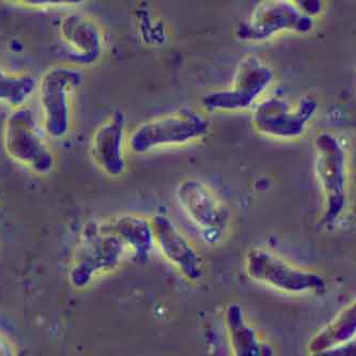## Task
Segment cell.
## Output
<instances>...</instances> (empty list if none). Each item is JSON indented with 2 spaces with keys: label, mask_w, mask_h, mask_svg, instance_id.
Returning a JSON list of instances; mask_svg holds the SVG:
<instances>
[{
  "label": "cell",
  "mask_w": 356,
  "mask_h": 356,
  "mask_svg": "<svg viewBox=\"0 0 356 356\" xmlns=\"http://www.w3.org/2000/svg\"><path fill=\"white\" fill-rule=\"evenodd\" d=\"M248 277L263 284L291 294L323 293L325 280L316 272L291 266L269 250L254 248L246 257Z\"/></svg>",
  "instance_id": "5b68a950"
},
{
  "label": "cell",
  "mask_w": 356,
  "mask_h": 356,
  "mask_svg": "<svg viewBox=\"0 0 356 356\" xmlns=\"http://www.w3.org/2000/svg\"><path fill=\"white\" fill-rule=\"evenodd\" d=\"M209 122L202 113L193 108L147 121L131 135L130 148L135 154H146L158 148L185 145L203 138Z\"/></svg>",
  "instance_id": "6da1fadb"
},
{
  "label": "cell",
  "mask_w": 356,
  "mask_h": 356,
  "mask_svg": "<svg viewBox=\"0 0 356 356\" xmlns=\"http://www.w3.org/2000/svg\"><path fill=\"white\" fill-rule=\"evenodd\" d=\"M104 229L118 236L125 248H132L140 260L148 259L156 245L152 222L144 217L124 215L104 226Z\"/></svg>",
  "instance_id": "5bb4252c"
},
{
  "label": "cell",
  "mask_w": 356,
  "mask_h": 356,
  "mask_svg": "<svg viewBox=\"0 0 356 356\" xmlns=\"http://www.w3.org/2000/svg\"><path fill=\"white\" fill-rule=\"evenodd\" d=\"M313 17L305 15L296 3L285 0L263 1L238 24L236 37L244 41H266L282 31L308 34Z\"/></svg>",
  "instance_id": "8992f818"
},
{
  "label": "cell",
  "mask_w": 356,
  "mask_h": 356,
  "mask_svg": "<svg viewBox=\"0 0 356 356\" xmlns=\"http://www.w3.org/2000/svg\"><path fill=\"white\" fill-rule=\"evenodd\" d=\"M316 172L325 197L322 224L332 226L343 213L347 202V156L343 145L332 133L316 136Z\"/></svg>",
  "instance_id": "3957f363"
},
{
  "label": "cell",
  "mask_w": 356,
  "mask_h": 356,
  "mask_svg": "<svg viewBox=\"0 0 356 356\" xmlns=\"http://www.w3.org/2000/svg\"><path fill=\"white\" fill-rule=\"evenodd\" d=\"M355 332L356 303L353 302L311 339L309 351L313 355H323L332 348L351 341Z\"/></svg>",
  "instance_id": "2e32d148"
},
{
  "label": "cell",
  "mask_w": 356,
  "mask_h": 356,
  "mask_svg": "<svg viewBox=\"0 0 356 356\" xmlns=\"http://www.w3.org/2000/svg\"><path fill=\"white\" fill-rule=\"evenodd\" d=\"M15 354L13 346L7 339L0 336V356H9Z\"/></svg>",
  "instance_id": "d6986e66"
},
{
  "label": "cell",
  "mask_w": 356,
  "mask_h": 356,
  "mask_svg": "<svg viewBox=\"0 0 356 356\" xmlns=\"http://www.w3.org/2000/svg\"><path fill=\"white\" fill-rule=\"evenodd\" d=\"M318 107V99L311 95L300 97L296 105L280 97H268L254 111V127L258 132L271 138H299L316 116Z\"/></svg>",
  "instance_id": "ba28073f"
},
{
  "label": "cell",
  "mask_w": 356,
  "mask_h": 356,
  "mask_svg": "<svg viewBox=\"0 0 356 356\" xmlns=\"http://www.w3.org/2000/svg\"><path fill=\"white\" fill-rule=\"evenodd\" d=\"M83 82L77 68L58 66L51 68L38 83L44 128L52 138H65L70 132L72 121V94Z\"/></svg>",
  "instance_id": "277c9868"
},
{
  "label": "cell",
  "mask_w": 356,
  "mask_h": 356,
  "mask_svg": "<svg viewBox=\"0 0 356 356\" xmlns=\"http://www.w3.org/2000/svg\"><path fill=\"white\" fill-rule=\"evenodd\" d=\"M150 222L154 244L161 250L162 255L175 266L186 279L193 282L200 280L203 275L200 256L171 219L165 215L156 214Z\"/></svg>",
  "instance_id": "30bf717a"
},
{
  "label": "cell",
  "mask_w": 356,
  "mask_h": 356,
  "mask_svg": "<svg viewBox=\"0 0 356 356\" xmlns=\"http://www.w3.org/2000/svg\"><path fill=\"white\" fill-rule=\"evenodd\" d=\"M38 87L31 75H10L0 63V103L13 109L25 106V103Z\"/></svg>",
  "instance_id": "e0dca14e"
},
{
  "label": "cell",
  "mask_w": 356,
  "mask_h": 356,
  "mask_svg": "<svg viewBox=\"0 0 356 356\" xmlns=\"http://www.w3.org/2000/svg\"><path fill=\"white\" fill-rule=\"evenodd\" d=\"M225 320L232 347L236 355L260 356L273 354L270 348L260 341L257 332L246 323L243 309L240 305H229Z\"/></svg>",
  "instance_id": "9a60e30c"
},
{
  "label": "cell",
  "mask_w": 356,
  "mask_h": 356,
  "mask_svg": "<svg viewBox=\"0 0 356 356\" xmlns=\"http://www.w3.org/2000/svg\"><path fill=\"white\" fill-rule=\"evenodd\" d=\"M355 354V342L353 340L340 344L338 347L328 350L323 355H354Z\"/></svg>",
  "instance_id": "ac0fdd59"
},
{
  "label": "cell",
  "mask_w": 356,
  "mask_h": 356,
  "mask_svg": "<svg viewBox=\"0 0 356 356\" xmlns=\"http://www.w3.org/2000/svg\"><path fill=\"white\" fill-rule=\"evenodd\" d=\"M275 79L273 70L255 54L246 56L238 66L232 88L207 94L202 99L209 111L250 108Z\"/></svg>",
  "instance_id": "52a82bcc"
},
{
  "label": "cell",
  "mask_w": 356,
  "mask_h": 356,
  "mask_svg": "<svg viewBox=\"0 0 356 356\" xmlns=\"http://www.w3.org/2000/svg\"><path fill=\"white\" fill-rule=\"evenodd\" d=\"M124 138L125 116L120 111L99 125L92 138V159L111 177H119L124 173Z\"/></svg>",
  "instance_id": "7c38bea8"
},
{
  "label": "cell",
  "mask_w": 356,
  "mask_h": 356,
  "mask_svg": "<svg viewBox=\"0 0 356 356\" xmlns=\"http://www.w3.org/2000/svg\"><path fill=\"white\" fill-rule=\"evenodd\" d=\"M3 145L11 159L35 173L46 175L54 170V152L41 134L34 111L29 107H19L10 113L3 132Z\"/></svg>",
  "instance_id": "7a4b0ae2"
},
{
  "label": "cell",
  "mask_w": 356,
  "mask_h": 356,
  "mask_svg": "<svg viewBox=\"0 0 356 356\" xmlns=\"http://www.w3.org/2000/svg\"><path fill=\"white\" fill-rule=\"evenodd\" d=\"M60 37L76 62L90 65L101 58L104 35L101 27L91 17L70 13L60 19Z\"/></svg>",
  "instance_id": "8fae6325"
},
{
  "label": "cell",
  "mask_w": 356,
  "mask_h": 356,
  "mask_svg": "<svg viewBox=\"0 0 356 356\" xmlns=\"http://www.w3.org/2000/svg\"><path fill=\"white\" fill-rule=\"evenodd\" d=\"M177 200L193 224L203 229L216 226L219 209L212 191L195 178H188L177 187Z\"/></svg>",
  "instance_id": "4fadbf2b"
},
{
  "label": "cell",
  "mask_w": 356,
  "mask_h": 356,
  "mask_svg": "<svg viewBox=\"0 0 356 356\" xmlns=\"http://www.w3.org/2000/svg\"><path fill=\"white\" fill-rule=\"evenodd\" d=\"M124 248L122 241L106 232L104 227L95 234H90L85 248H81L77 261L70 270L72 284L77 289H83L91 283L94 275L116 268Z\"/></svg>",
  "instance_id": "9c48e42d"
}]
</instances>
